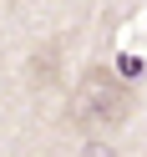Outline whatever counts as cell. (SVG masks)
Here are the masks:
<instances>
[{"label":"cell","mask_w":147,"mask_h":157,"mask_svg":"<svg viewBox=\"0 0 147 157\" xmlns=\"http://www.w3.org/2000/svg\"><path fill=\"white\" fill-rule=\"evenodd\" d=\"M127 106H132L127 81H122L117 71H106V66H91V71L76 81L71 122H76V127H112V122L127 117Z\"/></svg>","instance_id":"cell-1"},{"label":"cell","mask_w":147,"mask_h":157,"mask_svg":"<svg viewBox=\"0 0 147 157\" xmlns=\"http://www.w3.org/2000/svg\"><path fill=\"white\" fill-rule=\"evenodd\" d=\"M31 76H36V86L56 81V46H46V51H41V56L31 61Z\"/></svg>","instance_id":"cell-2"}]
</instances>
